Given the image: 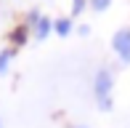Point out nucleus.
Here are the masks:
<instances>
[{
	"mask_svg": "<svg viewBox=\"0 0 130 128\" xmlns=\"http://www.w3.org/2000/svg\"><path fill=\"white\" fill-rule=\"evenodd\" d=\"M114 85H117V72L109 64L96 67L90 78V96H93V107L98 112H111L114 109Z\"/></svg>",
	"mask_w": 130,
	"mask_h": 128,
	"instance_id": "1",
	"label": "nucleus"
},
{
	"mask_svg": "<svg viewBox=\"0 0 130 128\" xmlns=\"http://www.w3.org/2000/svg\"><path fill=\"white\" fill-rule=\"evenodd\" d=\"M109 48L114 54V59L120 67H130V24L120 27L109 40Z\"/></svg>",
	"mask_w": 130,
	"mask_h": 128,
	"instance_id": "2",
	"label": "nucleus"
},
{
	"mask_svg": "<svg viewBox=\"0 0 130 128\" xmlns=\"http://www.w3.org/2000/svg\"><path fill=\"white\" fill-rule=\"evenodd\" d=\"M35 43H45L48 37H53V16L48 14H40V19L32 24V30H29Z\"/></svg>",
	"mask_w": 130,
	"mask_h": 128,
	"instance_id": "3",
	"label": "nucleus"
},
{
	"mask_svg": "<svg viewBox=\"0 0 130 128\" xmlns=\"http://www.w3.org/2000/svg\"><path fill=\"white\" fill-rule=\"evenodd\" d=\"M74 27H77V21L69 19V16H53V37H58V40L72 37Z\"/></svg>",
	"mask_w": 130,
	"mask_h": 128,
	"instance_id": "4",
	"label": "nucleus"
},
{
	"mask_svg": "<svg viewBox=\"0 0 130 128\" xmlns=\"http://www.w3.org/2000/svg\"><path fill=\"white\" fill-rule=\"evenodd\" d=\"M16 54H19V51H16L13 45H5V48H0V78H5V75L11 72Z\"/></svg>",
	"mask_w": 130,
	"mask_h": 128,
	"instance_id": "5",
	"label": "nucleus"
},
{
	"mask_svg": "<svg viewBox=\"0 0 130 128\" xmlns=\"http://www.w3.org/2000/svg\"><path fill=\"white\" fill-rule=\"evenodd\" d=\"M29 37H32V35H29V30H27V27H24V24L19 21V27H16V30L11 32V43H8V45H13V48L19 51V48H21V45L27 43Z\"/></svg>",
	"mask_w": 130,
	"mask_h": 128,
	"instance_id": "6",
	"label": "nucleus"
},
{
	"mask_svg": "<svg viewBox=\"0 0 130 128\" xmlns=\"http://www.w3.org/2000/svg\"><path fill=\"white\" fill-rule=\"evenodd\" d=\"M85 11H88V0H69V14L67 16L77 21V19H82Z\"/></svg>",
	"mask_w": 130,
	"mask_h": 128,
	"instance_id": "7",
	"label": "nucleus"
},
{
	"mask_svg": "<svg viewBox=\"0 0 130 128\" xmlns=\"http://www.w3.org/2000/svg\"><path fill=\"white\" fill-rule=\"evenodd\" d=\"M111 3H114V0H88V11H93V14H106V11L111 8Z\"/></svg>",
	"mask_w": 130,
	"mask_h": 128,
	"instance_id": "8",
	"label": "nucleus"
},
{
	"mask_svg": "<svg viewBox=\"0 0 130 128\" xmlns=\"http://www.w3.org/2000/svg\"><path fill=\"white\" fill-rule=\"evenodd\" d=\"M90 32H93V27H90V24H85V21H80V24L74 27V35H77V37H88Z\"/></svg>",
	"mask_w": 130,
	"mask_h": 128,
	"instance_id": "9",
	"label": "nucleus"
},
{
	"mask_svg": "<svg viewBox=\"0 0 130 128\" xmlns=\"http://www.w3.org/2000/svg\"><path fill=\"white\" fill-rule=\"evenodd\" d=\"M72 128H90V125H82V123H80V125H72Z\"/></svg>",
	"mask_w": 130,
	"mask_h": 128,
	"instance_id": "10",
	"label": "nucleus"
},
{
	"mask_svg": "<svg viewBox=\"0 0 130 128\" xmlns=\"http://www.w3.org/2000/svg\"><path fill=\"white\" fill-rule=\"evenodd\" d=\"M0 128H5V125H3V118H0Z\"/></svg>",
	"mask_w": 130,
	"mask_h": 128,
	"instance_id": "11",
	"label": "nucleus"
}]
</instances>
